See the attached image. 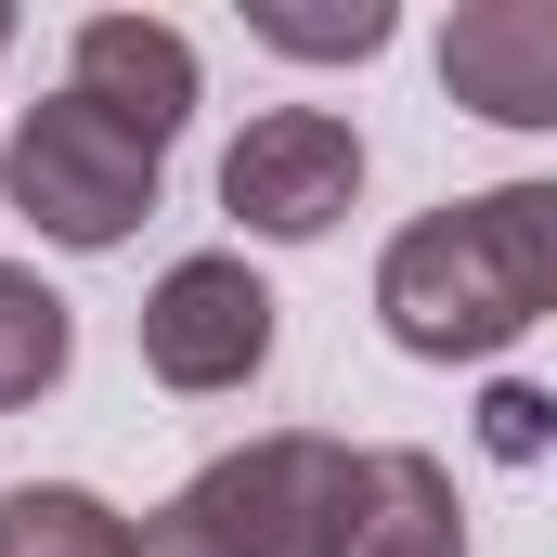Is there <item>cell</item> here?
<instances>
[{"label":"cell","instance_id":"cell-14","mask_svg":"<svg viewBox=\"0 0 557 557\" xmlns=\"http://www.w3.org/2000/svg\"><path fill=\"white\" fill-rule=\"evenodd\" d=\"M0 195H13V143H0Z\"/></svg>","mask_w":557,"mask_h":557},{"label":"cell","instance_id":"cell-6","mask_svg":"<svg viewBox=\"0 0 557 557\" xmlns=\"http://www.w3.org/2000/svg\"><path fill=\"white\" fill-rule=\"evenodd\" d=\"M441 91L493 131H557V0H454Z\"/></svg>","mask_w":557,"mask_h":557},{"label":"cell","instance_id":"cell-3","mask_svg":"<svg viewBox=\"0 0 557 557\" xmlns=\"http://www.w3.org/2000/svg\"><path fill=\"white\" fill-rule=\"evenodd\" d=\"M13 208H26L52 247H131L143 221H156V143L117 131V117L78 104V91H52V104H26V131H13Z\"/></svg>","mask_w":557,"mask_h":557},{"label":"cell","instance_id":"cell-12","mask_svg":"<svg viewBox=\"0 0 557 557\" xmlns=\"http://www.w3.org/2000/svg\"><path fill=\"white\" fill-rule=\"evenodd\" d=\"M545 441V389H493V454H532Z\"/></svg>","mask_w":557,"mask_h":557},{"label":"cell","instance_id":"cell-2","mask_svg":"<svg viewBox=\"0 0 557 557\" xmlns=\"http://www.w3.org/2000/svg\"><path fill=\"white\" fill-rule=\"evenodd\" d=\"M350 480H363V454H350V441H311V428H273V441H247V454L195 467L169 519H195V532H208L221 557H337V519H350Z\"/></svg>","mask_w":557,"mask_h":557},{"label":"cell","instance_id":"cell-4","mask_svg":"<svg viewBox=\"0 0 557 557\" xmlns=\"http://www.w3.org/2000/svg\"><path fill=\"white\" fill-rule=\"evenodd\" d=\"M143 363H156V389H247L260 363H273V285L247 273V260H169L156 298H143Z\"/></svg>","mask_w":557,"mask_h":557},{"label":"cell","instance_id":"cell-13","mask_svg":"<svg viewBox=\"0 0 557 557\" xmlns=\"http://www.w3.org/2000/svg\"><path fill=\"white\" fill-rule=\"evenodd\" d=\"M143 557H221V545H208L195 519H169V506H156V519H143Z\"/></svg>","mask_w":557,"mask_h":557},{"label":"cell","instance_id":"cell-1","mask_svg":"<svg viewBox=\"0 0 557 557\" xmlns=\"http://www.w3.org/2000/svg\"><path fill=\"white\" fill-rule=\"evenodd\" d=\"M376 311L416 363H493L506 337L557 324V182H493L389 234Z\"/></svg>","mask_w":557,"mask_h":557},{"label":"cell","instance_id":"cell-8","mask_svg":"<svg viewBox=\"0 0 557 557\" xmlns=\"http://www.w3.org/2000/svg\"><path fill=\"white\" fill-rule=\"evenodd\" d=\"M337 557H467V519H454L441 454H363L350 519H337Z\"/></svg>","mask_w":557,"mask_h":557},{"label":"cell","instance_id":"cell-10","mask_svg":"<svg viewBox=\"0 0 557 557\" xmlns=\"http://www.w3.org/2000/svg\"><path fill=\"white\" fill-rule=\"evenodd\" d=\"M65 350H78L65 298H52L39 273H13V260H0V416H13V403H39V389L65 376Z\"/></svg>","mask_w":557,"mask_h":557},{"label":"cell","instance_id":"cell-7","mask_svg":"<svg viewBox=\"0 0 557 557\" xmlns=\"http://www.w3.org/2000/svg\"><path fill=\"white\" fill-rule=\"evenodd\" d=\"M65 91L78 104H104L117 131H143L169 156V131L195 117V39L182 26H156V13H91L78 26V52H65Z\"/></svg>","mask_w":557,"mask_h":557},{"label":"cell","instance_id":"cell-15","mask_svg":"<svg viewBox=\"0 0 557 557\" xmlns=\"http://www.w3.org/2000/svg\"><path fill=\"white\" fill-rule=\"evenodd\" d=\"M0 52H13V13H0Z\"/></svg>","mask_w":557,"mask_h":557},{"label":"cell","instance_id":"cell-9","mask_svg":"<svg viewBox=\"0 0 557 557\" xmlns=\"http://www.w3.org/2000/svg\"><path fill=\"white\" fill-rule=\"evenodd\" d=\"M0 557H143V532L78 480H26L0 493Z\"/></svg>","mask_w":557,"mask_h":557},{"label":"cell","instance_id":"cell-5","mask_svg":"<svg viewBox=\"0 0 557 557\" xmlns=\"http://www.w3.org/2000/svg\"><path fill=\"white\" fill-rule=\"evenodd\" d=\"M350 195H363V143H350V117H324V104H273V117H247V143L221 156V208L247 234H273V247H311Z\"/></svg>","mask_w":557,"mask_h":557},{"label":"cell","instance_id":"cell-11","mask_svg":"<svg viewBox=\"0 0 557 557\" xmlns=\"http://www.w3.org/2000/svg\"><path fill=\"white\" fill-rule=\"evenodd\" d=\"M247 39H273V52H389V0H350V13H298V0H247Z\"/></svg>","mask_w":557,"mask_h":557}]
</instances>
